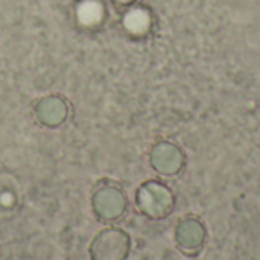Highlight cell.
I'll use <instances>...</instances> for the list:
<instances>
[{
    "mask_svg": "<svg viewBox=\"0 0 260 260\" xmlns=\"http://www.w3.org/2000/svg\"><path fill=\"white\" fill-rule=\"evenodd\" d=\"M149 160L152 169L165 177H175L186 166L184 151L177 143H172L169 140L155 143L151 149Z\"/></svg>",
    "mask_w": 260,
    "mask_h": 260,
    "instance_id": "cell-4",
    "label": "cell"
},
{
    "mask_svg": "<svg viewBox=\"0 0 260 260\" xmlns=\"http://www.w3.org/2000/svg\"><path fill=\"white\" fill-rule=\"evenodd\" d=\"M206 239L207 229L198 216L189 215L178 221L175 227V244L183 254L189 257L198 256L204 248Z\"/></svg>",
    "mask_w": 260,
    "mask_h": 260,
    "instance_id": "cell-3",
    "label": "cell"
},
{
    "mask_svg": "<svg viewBox=\"0 0 260 260\" xmlns=\"http://www.w3.org/2000/svg\"><path fill=\"white\" fill-rule=\"evenodd\" d=\"M129 236L120 229L102 230L91 242V260H125L129 254Z\"/></svg>",
    "mask_w": 260,
    "mask_h": 260,
    "instance_id": "cell-2",
    "label": "cell"
},
{
    "mask_svg": "<svg viewBox=\"0 0 260 260\" xmlns=\"http://www.w3.org/2000/svg\"><path fill=\"white\" fill-rule=\"evenodd\" d=\"M136 201L139 210L146 218L160 221L174 212L177 198L168 184L157 180H149L137 189Z\"/></svg>",
    "mask_w": 260,
    "mask_h": 260,
    "instance_id": "cell-1",
    "label": "cell"
}]
</instances>
